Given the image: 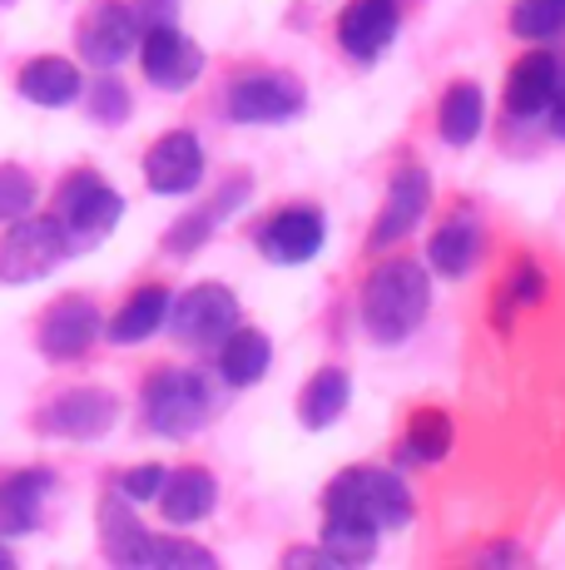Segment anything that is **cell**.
Segmentation results:
<instances>
[{
	"label": "cell",
	"mask_w": 565,
	"mask_h": 570,
	"mask_svg": "<svg viewBox=\"0 0 565 570\" xmlns=\"http://www.w3.org/2000/svg\"><path fill=\"white\" fill-rule=\"evenodd\" d=\"M432 308V278L417 258H393L367 278L363 288V323L367 337L383 347L407 343L422 327V317Z\"/></svg>",
	"instance_id": "cell-1"
},
{
	"label": "cell",
	"mask_w": 565,
	"mask_h": 570,
	"mask_svg": "<svg viewBox=\"0 0 565 570\" xmlns=\"http://www.w3.org/2000/svg\"><path fill=\"white\" fill-rule=\"evenodd\" d=\"M323 511H347V517L367 521L373 531H397V525L412 521V491L387 466H347L328 487Z\"/></svg>",
	"instance_id": "cell-2"
},
{
	"label": "cell",
	"mask_w": 565,
	"mask_h": 570,
	"mask_svg": "<svg viewBox=\"0 0 565 570\" xmlns=\"http://www.w3.org/2000/svg\"><path fill=\"white\" fill-rule=\"evenodd\" d=\"M119 214H125V199H119L110 184L90 169L70 174L56 194V224H60L65 244H70V254L75 248H95L100 238H110Z\"/></svg>",
	"instance_id": "cell-3"
},
{
	"label": "cell",
	"mask_w": 565,
	"mask_h": 570,
	"mask_svg": "<svg viewBox=\"0 0 565 570\" xmlns=\"http://www.w3.org/2000/svg\"><path fill=\"white\" fill-rule=\"evenodd\" d=\"M145 416L159 436H194L204 422L214 416V397H209V382L199 372H184V367H165L145 392Z\"/></svg>",
	"instance_id": "cell-4"
},
{
	"label": "cell",
	"mask_w": 565,
	"mask_h": 570,
	"mask_svg": "<svg viewBox=\"0 0 565 570\" xmlns=\"http://www.w3.org/2000/svg\"><path fill=\"white\" fill-rule=\"evenodd\" d=\"M169 327L184 347H219L228 333L238 327V298L224 288V283H199V288L179 293V303H169Z\"/></svg>",
	"instance_id": "cell-5"
},
{
	"label": "cell",
	"mask_w": 565,
	"mask_h": 570,
	"mask_svg": "<svg viewBox=\"0 0 565 570\" xmlns=\"http://www.w3.org/2000/svg\"><path fill=\"white\" fill-rule=\"evenodd\" d=\"M70 254L56 218H26L20 214L10 224V234L0 238V283H36L46 273L60 268V258Z\"/></svg>",
	"instance_id": "cell-6"
},
{
	"label": "cell",
	"mask_w": 565,
	"mask_h": 570,
	"mask_svg": "<svg viewBox=\"0 0 565 570\" xmlns=\"http://www.w3.org/2000/svg\"><path fill=\"white\" fill-rule=\"evenodd\" d=\"M75 46L100 70H115L119 60H129L139 46V20L129 10V0H95L75 26Z\"/></svg>",
	"instance_id": "cell-7"
},
{
	"label": "cell",
	"mask_w": 565,
	"mask_h": 570,
	"mask_svg": "<svg viewBox=\"0 0 565 570\" xmlns=\"http://www.w3.org/2000/svg\"><path fill=\"white\" fill-rule=\"evenodd\" d=\"M303 109V85L288 80V75H244V80L228 85V115L238 125H278V119H293Z\"/></svg>",
	"instance_id": "cell-8"
},
{
	"label": "cell",
	"mask_w": 565,
	"mask_h": 570,
	"mask_svg": "<svg viewBox=\"0 0 565 570\" xmlns=\"http://www.w3.org/2000/svg\"><path fill=\"white\" fill-rule=\"evenodd\" d=\"M119 416V397L105 387H70L60 392L56 402L46 407L40 416V426L56 436H70V442H95V436H105L115 426Z\"/></svg>",
	"instance_id": "cell-9"
},
{
	"label": "cell",
	"mask_w": 565,
	"mask_h": 570,
	"mask_svg": "<svg viewBox=\"0 0 565 570\" xmlns=\"http://www.w3.org/2000/svg\"><path fill=\"white\" fill-rule=\"evenodd\" d=\"M139 65H145L149 85H159V90H184V85H194L204 75V50L194 46L179 26H159V30H145Z\"/></svg>",
	"instance_id": "cell-10"
},
{
	"label": "cell",
	"mask_w": 565,
	"mask_h": 570,
	"mask_svg": "<svg viewBox=\"0 0 565 570\" xmlns=\"http://www.w3.org/2000/svg\"><path fill=\"white\" fill-rule=\"evenodd\" d=\"M328 238L323 228V214L313 204H293V208H278L274 218L264 224L258 234V248H264L268 263H313Z\"/></svg>",
	"instance_id": "cell-11"
},
{
	"label": "cell",
	"mask_w": 565,
	"mask_h": 570,
	"mask_svg": "<svg viewBox=\"0 0 565 570\" xmlns=\"http://www.w3.org/2000/svg\"><path fill=\"white\" fill-rule=\"evenodd\" d=\"M145 179L155 194H189L204 179V149L189 129H169L145 155Z\"/></svg>",
	"instance_id": "cell-12"
},
{
	"label": "cell",
	"mask_w": 565,
	"mask_h": 570,
	"mask_svg": "<svg viewBox=\"0 0 565 570\" xmlns=\"http://www.w3.org/2000/svg\"><path fill=\"white\" fill-rule=\"evenodd\" d=\"M427 204H432V179H427V174H422V169H397L393 184H387V204H383V214H377L367 244L387 248V244H397V238H407L412 228L422 224Z\"/></svg>",
	"instance_id": "cell-13"
},
{
	"label": "cell",
	"mask_w": 565,
	"mask_h": 570,
	"mask_svg": "<svg viewBox=\"0 0 565 570\" xmlns=\"http://www.w3.org/2000/svg\"><path fill=\"white\" fill-rule=\"evenodd\" d=\"M402 10L397 0H353L338 16V40L353 60H377L397 40Z\"/></svg>",
	"instance_id": "cell-14"
},
{
	"label": "cell",
	"mask_w": 565,
	"mask_h": 570,
	"mask_svg": "<svg viewBox=\"0 0 565 570\" xmlns=\"http://www.w3.org/2000/svg\"><path fill=\"white\" fill-rule=\"evenodd\" d=\"M100 337V308L90 298H60L56 308L40 317V347L56 363H70V357L90 353V343Z\"/></svg>",
	"instance_id": "cell-15"
},
{
	"label": "cell",
	"mask_w": 565,
	"mask_h": 570,
	"mask_svg": "<svg viewBox=\"0 0 565 570\" xmlns=\"http://www.w3.org/2000/svg\"><path fill=\"white\" fill-rule=\"evenodd\" d=\"M155 501L169 525H194L214 511L219 487H214V476L204 466H179V471H165V487H159Z\"/></svg>",
	"instance_id": "cell-16"
},
{
	"label": "cell",
	"mask_w": 565,
	"mask_h": 570,
	"mask_svg": "<svg viewBox=\"0 0 565 570\" xmlns=\"http://www.w3.org/2000/svg\"><path fill=\"white\" fill-rule=\"evenodd\" d=\"M551 90H556V55L546 50H531L511 65L506 75V109L521 119L531 115H546L551 109Z\"/></svg>",
	"instance_id": "cell-17"
},
{
	"label": "cell",
	"mask_w": 565,
	"mask_h": 570,
	"mask_svg": "<svg viewBox=\"0 0 565 570\" xmlns=\"http://www.w3.org/2000/svg\"><path fill=\"white\" fill-rule=\"evenodd\" d=\"M50 487H56V476H50L46 466L16 471V476L0 487V535H30V531H36Z\"/></svg>",
	"instance_id": "cell-18"
},
{
	"label": "cell",
	"mask_w": 565,
	"mask_h": 570,
	"mask_svg": "<svg viewBox=\"0 0 565 570\" xmlns=\"http://www.w3.org/2000/svg\"><path fill=\"white\" fill-rule=\"evenodd\" d=\"M100 546L115 566H145L149 556V531L139 525V517L129 511V501L119 491L100 501Z\"/></svg>",
	"instance_id": "cell-19"
},
{
	"label": "cell",
	"mask_w": 565,
	"mask_h": 570,
	"mask_svg": "<svg viewBox=\"0 0 565 570\" xmlns=\"http://www.w3.org/2000/svg\"><path fill=\"white\" fill-rule=\"evenodd\" d=\"M268 363H274V343H268V333H258V327H234L219 343V372L228 387H254V382H264Z\"/></svg>",
	"instance_id": "cell-20"
},
{
	"label": "cell",
	"mask_w": 565,
	"mask_h": 570,
	"mask_svg": "<svg viewBox=\"0 0 565 570\" xmlns=\"http://www.w3.org/2000/svg\"><path fill=\"white\" fill-rule=\"evenodd\" d=\"M427 258L442 278H466V273L476 268V258H482V228H476V218H466V214L447 218V224L432 234Z\"/></svg>",
	"instance_id": "cell-21"
},
{
	"label": "cell",
	"mask_w": 565,
	"mask_h": 570,
	"mask_svg": "<svg viewBox=\"0 0 565 570\" xmlns=\"http://www.w3.org/2000/svg\"><path fill=\"white\" fill-rule=\"evenodd\" d=\"M20 95H26L30 105L65 109L80 100V70H75L70 60H60V55H40V60H30L26 70H20Z\"/></svg>",
	"instance_id": "cell-22"
},
{
	"label": "cell",
	"mask_w": 565,
	"mask_h": 570,
	"mask_svg": "<svg viewBox=\"0 0 565 570\" xmlns=\"http://www.w3.org/2000/svg\"><path fill=\"white\" fill-rule=\"evenodd\" d=\"M347 397H353V382H347L343 367L313 372V382L298 397V422L308 426V432H323V426H333L347 412Z\"/></svg>",
	"instance_id": "cell-23"
},
{
	"label": "cell",
	"mask_w": 565,
	"mask_h": 570,
	"mask_svg": "<svg viewBox=\"0 0 565 570\" xmlns=\"http://www.w3.org/2000/svg\"><path fill=\"white\" fill-rule=\"evenodd\" d=\"M244 199H248V179H234V184H228V189L219 194V199H209V204L199 208V214H189V218H184V224H174V228H169V238H165V248H169L174 258L194 254V248H199L204 238H209L214 228H219L224 218L234 214V208L244 204Z\"/></svg>",
	"instance_id": "cell-24"
},
{
	"label": "cell",
	"mask_w": 565,
	"mask_h": 570,
	"mask_svg": "<svg viewBox=\"0 0 565 570\" xmlns=\"http://www.w3.org/2000/svg\"><path fill=\"white\" fill-rule=\"evenodd\" d=\"M165 313H169V288L149 283V288H139L135 298H129L125 308L115 313V323H110V343H119V347L145 343V337H155V333H159Z\"/></svg>",
	"instance_id": "cell-25"
},
{
	"label": "cell",
	"mask_w": 565,
	"mask_h": 570,
	"mask_svg": "<svg viewBox=\"0 0 565 570\" xmlns=\"http://www.w3.org/2000/svg\"><path fill=\"white\" fill-rule=\"evenodd\" d=\"M377 535L367 521L347 517V511H323V551L333 556L338 566H363L377 556Z\"/></svg>",
	"instance_id": "cell-26"
},
{
	"label": "cell",
	"mask_w": 565,
	"mask_h": 570,
	"mask_svg": "<svg viewBox=\"0 0 565 570\" xmlns=\"http://www.w3.org/2000/svg\"><path fill=\"white\" fill-rule=\"evenodd\" d=\"M452 452V416L442 407H422L412 412L407 422V436H402V462H442V456Z\"/></svg>",
	"instance_id": "cell-27"
},
{
	"label": "cell",
	"mask_w": 565,
	"mask_h": 570,
	"mask_svg": "<svg viewBox=\"0 0 565 570\" xmlns=\"http://www.w3.org/2000/svg\"><path fill=\"white\" fill-rule=\"evenodd\" d=\"M482 119H486V100H482V85L462 80L447 90V100H442V139L447 145H472L476 135H482Z\"/></svg>",
	"instance_id": "cell-28"
},
{
	"label": "cell",
	"mask_w": 565,
	"mask_h": 570,
	"mask_svg": "<svg viewBox=\"0 0 565 570\" xmlns=\"http://www.w3.org/2000/svg\"><path fill=\"white\" fill-rule=\"evenodd\" d=\"M511 30L521 40H551L565 30V0H516L511 6Z\"/></svg>",
	"instance_id": "cell-29"
},
{
	"label": "cell",
	"mask_w": 565,
	"mask_h": 570,
	"mask_svg": "<svg viewBox=\"0 0 565 570\" xmlns=\"http://www.w3.org/2000/svg\"><path fill=\"white\" fill-rule=\"evenodd\" d=\"M36 204V179L16 164H0V224H16Z\"/></svg>",
	"instance_id": "cell-30"
},
{
	"label": "cell",
	"mask_w": 565,
	"mask_h": 570,
	"mask_svg": "<svg viewBox=\"0 0 565 570\" xmlns=\"http://www.w3.org/2000/svg\"><path fill=\"white\" fill-rule=\"evenodd\" d=\"M145 566H194V570H214V556L194 541H174V535H149V556Z\"/></svg>",
	"instance_id": "cell-31"
},
{
	"label": "cell",
	"mask_w": 565,
	"mask_h": 570,
	"mask_svg": "<svg viewBox=\"0 0 565 570\" xmlns=\"http://www.w3.org/2000/svg\"><path fill=\"white\" fill-rule=\"evenodd\" d=\"M90 115L100 119V125H119V119L129 115V95H125V85H119V80H100V85H95Z\"/></svg>",
	"instance_id": "cell-32"
},
{
	"label": "cell",
	"mask_w": 565,
	"mask_h": 570,
	"mask_svg": "<svg viewBox=\"0 0 565 570\" xmlns=\"http://www.w3.org/2000/svg\"><path fill=\"white\" fill-rule=\"evenodd\" d=\"M159 487H165V466H135L119 481V497L125 501H155Z\"/></svg>",
	"instance_id": "cell-33"
},
{
	"label": "cell",
	"mask_w": 565,
	"mask_h": 570,
	"mask_svg": "<svg viewBox=\"0 0 565 570\" xmlns=\"http://www.w3.org/2000/svg\"><path fill=\"white\" fill-rule=\"evenodd\" d=\"M129 10L139 20V36L159 26H179V0H129Z\"/></svg>",
	"instance_id": "cell-34"
},
{
	"label": "cell",
	"mask_w": 565,
	"mask_h": 570,
	"mask_svg": "<svg viewBox=\"0 0 565 570\" xmlns=\"http://www.w3.org/2000/svg\"><path fill=\"white\" fill-rule=\"evenodd\" d=\"M511 298H516V303H536L541 298V273L531 268V263H521L516 283H511Z\"/></svg>",
	"instance_id": "cell-35"
},
{
	"label": "cell",
	"mask_w": 565,
	"mask_h": 570,
	"mask_svg": "<svg viewBox=\"0 0 565 570\" xmlns=\"http://www.w3.org/2000/svg\"><path fill=\"white\" fill-rule=\"evenodd\" d=\"M551 115H556V135H565V60H556V90H551Z\"/></svg>",
	"instance_id": "cell-36"
},
{
	"label": "cell",
	"mask_w": 565,
	"mask_h": 570,
	"mask_svg": "<svg viewBox=\"0 0 565 570\" xmlns=\"http://www.w3.org/2000/svg\"><path fill=\"white\" fill-rule=\"evenodd\" d=\"M282 566H288V570H298V566H333V570H338V561H333L328 551H288V556H282Z\"/></svg>",
	"instance_id": "cell-37"
},
{
	"label": "cell",
	"mask_w": 565,
	"mask_h": 570,
	"mask_svg": "<svg viewBox=\"0 0 565 570\" xmlns=\"http://www.w3.org/2000/svg\"><path fill=\"white\" fill-rule=\"evenodd\" d=\"M0 570H10V551H0Z\"/></svg>",
	"instance_id": "cell-38"
}]
</instances>
